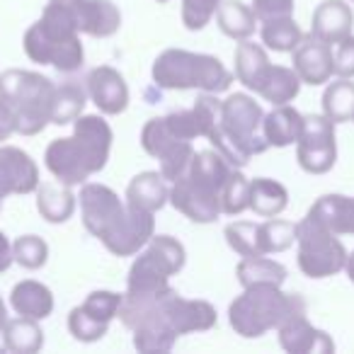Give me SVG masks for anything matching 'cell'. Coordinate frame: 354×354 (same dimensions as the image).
Here are the masks:
<instances>
[{"mask_svg":"<svg viewBox=\"0 0 354 354\" xmlns=\"http://www.w3.org/2000/svg\"><path fill=\"white\" fill-rule=\"evenodd\" d=\"M260 102L245 93L228 95L218 107V129L223 136V158L236 167H243L250 158L265 153L267 141L262 136Z\"/></svg>","mask_w":354,"mask_h":354,"instance_id":"9","label":"cell"},{"mask_svg":"<svg viewBox=\"0 0 354 354\" xmlns=\"http://www.w3.org/2000/svg\"><path fill=\"white\" fill-rule=\"evenodd\" d=\"M12 262H15V260H12V243L8 241L6 233L0 231V274L10 270Z\"/></svg>","mask_w":354,"mask_h":354,"instance_id":"43","label":"cell"},{"mask_svg":"<svg viewBox=\"0 0 354 354\" xmlns=\"http://www.w3.org/2000/svg\"><path fill=\"white\" fill-rule=\"evenodd\" d=\"M119 318L133 333V347L143 354L170 352L177 337L207 333L218 315L209 301L183 299L175 289L158 294H124Z\"/></svg>","mask_w":354,"mask_h":354,"instance_id":"1","label":"cell"},{"mask_svg":"<svg viewBox=\"0 0 354 354\" xmlns=\"http://www.w3.org/2000/svg\"><path fill=\"white\" fill-rule=\"evenodd\" d=\"M112 127L100 114H80L73 122V133L54 138L44 153V165L59 183L68 187L85 185L104 170L112 151Z\"/></svg>","mask_w":354,"mask_h":354,"instance_id":"3","label":"cell"},{"mask_svg":"<svg viewBox=\"0 0 354 354\" xmlns=\"http://www.w3.org/2000/svg\"><path fill=\"white\" fill-rule=\"evenodd\" d=\"M252 12L257 20H277V17H294L296 0H252Z\"/></svg>","mask_w":354,"mask_h":354,"instance_id":"40","label":"cell"},{"mask_svg":"<svg viewBox=\"0 0 354 354\" xmlns=\"http://www.w3.org/2000/svg\"><path fill=\"white\" fill-rule=\"evenodd\" d=\"M25 54L41 66H54L61 73H73L83 66L85 49L80 44V32L64 3L51 0L41 17L25 32Z\"/></svg>","mask_w":354,"mask_h":354,"instance_id":"5","label":"cell"},{"mask_svg":"<svg viewBox=\"0 0 354 354\" xmlns=\"http://www.w3.org/2000/svg\"><path fill=\"white\" fill-rule=\"evenodd\" d=\"M226 243L231 245L233 252L241 257H257L265 255L262 252V238H260V223L252 221H233L223 231Z\"/></svg>","mask_w":354,"mask_h":354,"instance_id":"35","label":"cell"},{"mask_svg":"<svg viewBox=\"0 0 354 354\" xmlns=\"http://www.w3.org/2000/svg\"><path fill=\"white\" fill-rule=\"evenodd\" d=\"M68 8L80 35L107 39L122 27V12L112 0H56Z\"/></svg>","mask_w":354,"mask_h":354,"instance_id":"15","label":"cell"},{"mask_svg":"<svg viewBox=\"0 0 354 354\" xmlns=\"http://www.w3.org/2000/svg\"><path fill=\"white\" fill-rule=\"evenodd\" d=\"M301 310H306V304L299 294H284L277 284H255L245 286L228 306V323L236 335L255 339Z\"/></svg>","mask_w":354,"mask_h":354,"instance_id":"6","label":"cell"},{"mask_svg":"<svg viewBox=\"0 0 354 354\" xmlns=\"http://www.w3.org/2000/svg\"><path fill=\"white\" fill-rule=\"evenodd\" d=\"M335 75L339 78H354V37L335 44Z\"/></svg>","mask_w":354,"mask_h":354,"instance_id":"41","label":"cell"},{"mask_svg":"<svg viewBox=\"0 0 354 354\" xmlns=\"http://www.w3.org/2000/svg\"><path fill=\"white\" fill-rule=\"evenodd\" d=\"M304 131V114L291 104H277L262 119V136L270 148H286L299 141Z\"/></svg>","mask_w":354,"mask_h":354,"instance_id":"22","label":"cell"},{"mask_svg":"<svg viewBox=\"0 0 354 354\" xmlns=\"http://www.w3.org/2000/svg\"><path fill=\"white\" fill-rule=\"evenodd\" d=\"M289 207V192L272 177L250 180V212L260 218H274Z\"/></svg>","mask_w":354,"mask_h":354,"instance_id":"29","label":"cell"},{"mask_svg":"<svg viewBox=\"0 0 354 354\" xmlns=\"http://www.w3.org/2000/svg\"><path fill=\"white\" fill-rule=\"evenodd\" d=\"M3 347L12 354H35L44 344V333L39 328V320L25 318H8L6 328H3Z\"/></svg>","mask_w":354,"mask_h":354,"instance_id":"30","label":"cell"},{"mask_svg":"<svg viewBox=\"0 0 354 354\" xmlns=\"http://www.w3.org/2000/svg\"><path fill=\"white\" fill-rule=\"evenodd\" d=\"M223 0H183V25L189 32H199L214 20Z\"/></svg>","mask_w":354,"mask_h":354,"instance_id":"39","label":"cell"},{"mask_svg":"<svg viewBox=\"0 0 354 354\" xmlns=\"http://www.w3.org/2000/svg\"><path fill=\"white\" fill-rule=\"evenodd\" d=\"M12 260L25 270H41L49 260V245L39 236H22L12 243Z\"/></svg>","mask_w":354,"mask_h":354,"instance_id":"38","label":"cell"},{"mask_svg":"<svg viewBox=\"0 0 354 354\" xmlns=\"http://www.w3.org/2000/svg\"><path fill=\"white\" fill-rule=\"evenodd\" d=\"M270 66H272V61H270V56H267L265 46L255 44V41H250V39H243L241 44H238L236 78H238V83H243L248 90L257 93V88H260L262 78L267 75Z\"/></svg>","mask_w":354,"mask_h":354,"instance_id":"27","label":"cell"},{"mask_svg":"<svg viewBox=\"0 0 354 354\" xmlns=\"http://www.w3.org/2000/svg\"><path fill=\"white\" fill-rule=\"evenodd\" d=\"M260 238H262V252L274 255V252L289 250L296 243V223L281 221V218H267L260 223Z\"/></svg>","mask_w":354,"mask_h":354,"instance_id":"36","label":"cell"},{"mask_svg":"<svg viewBox=\"0 0 354 354\" xmlns=\"http://www.w3.org/2000/svg\"><path fill=\"white\" fill-rule=\"evenodd\" d=\"M301 78L294 68H286V66H270L267 75L262 78L260 88H257L255 95H260L265 102L277 104H289L299 97L301 93Z\"/></svg>","mask_w":354,"mask_h":354,"instance_id":"28","label":"cell"},{"mask_svg":"<svg viewBox=\"0 0 354 354\" xmlns=\"http://www.w3.org/2000/svg\"><path fill=\"white\" fill-rule=\"evenodd\" d=\"M236 165L218 151H197L187 170L170 187V204L194 223H214L221 216L223 189Z\"/></svg>","mask_w":354,"mask_h":354,"instance_id":"4","label":"cell"},{"mask_svg":"<svg viewBox=\"0 0 354 354\" xmlns=\"http://www.w3.org/2000/svg\"><path fill=\"white\" fill-rule=\"evenodd\" d=\"M141 146L151 158L160 160V172L167 183H175L177 177L187 170L194 151L192 141H185L170 131L165 117H153L141 129Z\"/></svg>","mask_w":354,"mask_h":354,"instance_id":"12","label":"cell"},{"mask_svg":"<svg viewBox=\"0 0 354 354\" xmlns=\"http://www.w3.org/2000/svg\"><path fill=\"white\" fill-rule=\"evenodd\" d=\"M214 17H216L218 30L236 41L250 39L260 27V20L252 12V8L241 3V0H223Z\"/></svg>","mask_w":354,"mask_h":354,"instance_id":"26","label":"cell"},{"mask_svg":"<svg viewBox=\"0 0 354 354\" xmlns=\"http://www.w3.org/2000/svg\"><path fill=\"white\" fill-rule=\"evenodd\" d=\"M296 260L299 270L308 279H325L344 270L347 265V250L337 233H333L320 218L306 214L296 223Z\"/></svg>","mask_w":354,"mask_h":354,"instance_id":"11","label":"cell"},{"mask_svg":"<svg viewBox=\"0 0 354 354\" xmlns=\"http://www.w3.org/2000/svg\"><path fill=\"white\" fill-rule=\"evenodd\" d=\"M39 167L17 146L0 148V202L12 194H32L39 187Z\"/></svg>","mask_w":354,"mask_h":354,"instance_id":"16","label":"cell"},{"mask_svg":"<svg viewBox=\"0 0 354 354\" xmlns=\"http://www.w3.org/2000/svg\"><path fill=\"white\" fill-rule=\"evenodd\" d=\"M17 133V117H15V109L12 104L8 102L3 95H0V143L8 141V138Z\"/></svg>","mask_w":354,"mask_h":354,"instance_id":"42","label":"cell"},{"mask_svg":"<svg viewBox=\"0 0 354 354\" xmlns=\"http://www.w3.org/2000/svg\"><path fill=\"white\" fill-rule=\"evenodd\" d=\"M294 66L301 83L306 85H325L335 75V51L333 44L318 39L315 35H306L294 51Z\"/></svg>","mask_w":354,"mask_h":354,"instance_id":"17","label":"cell"},{"mask_svg":"<svg viewBox=\"0 0 354 354\" xmlns=\"http://www.w3.org/2000/svg\"><path fill=\"white\" fill-rule=\"evenodd\" d=\"M308 214L320 218L337 236H354V197L325 194L308 209Z\"/></svg>","mask_w":354,"mask_h":354,"instance_id":"25","label":"cell"},{"mask_svg":"<svg viewBox=\"0 0 354 354\" xmlns=\"http://www.w3.org/2000/svg\"><path fill=\"white\" fill-rule=\"evenodd\" d=\"M78 199L85 231L97 238L112 255H138V250L156 236L153 214L129 207L107 185L85 183Z\"/></svg>","mask_w":354,"mask_h":354,"instance_id":"2","label":"cell"},{"mask_svg":"<svg viewBox=\"0 0 354 354\" xmlns=\"http://www.w3.org/2000/svg\"><path fill=\"white\" fill-rule=\"evenodd\" d=\"M260 37L267 49L277 54H291L304 39V32L296 25L294 17H277V20L260 22Z\"/></svg>","mask_w":354,"mask_h":354,"instance_id":"32","label":"cell"},{"mask_svg":"<svg viewBox=\"0 0 354 354\" xmlns=\"http://www.w3.org/2000/svg\"><path fill=\"white\" fill-rule=\"evenodd\" d=\"M88 97L107 117H117L129 107V85L112 66H97L88 73Z\"/></svg>","mask_w":354,"mask_h":354,"instance_id":"18","label":"cell"},{"mask_svg":"<svg viewBox=\"0 0 354 354\" xmlns=\"http://www.w3.org/2000/svg\"><path fill=\"white\" fill-rule=\"evenodd\" d=\"M124 294L100 289L68 313V333L78 342H97L107 335L112 320L119 315Z\"/></svg>","mask_w":354,"mask_h":354,"instance_id":"14","label":"cell"},{"mask_svg":"<svg viewBox=\"0 0 354 354\" xmlns=\"http://www.w3.org/2000/svg\"><path fill=\"white\" fill-rule=\"evenodd\" d=\"M85 102H88V93H85L80 85H75V83L59 85V90H56V102H54V117H51V124L64 127V124L75 122V119L83 114Z\"/></svg>","mask_w":354,"mask_h":354,"instance_id":"34","label":"cell"},{"mask_svg":"<svg viewBox=\"0 0 354 354\" xmlns=\"http://www.w3.org/2000/svg\"><path fill=\"white\" fill-rule=\"evenodd\" d=\"M354 27V12L344 0H323L313 12L310 20V35L328 44L347 39Z\"/></svg>","mask_w":354,"mask_h":354,"instance_id":"20","label":"cell"},{"mask_svg":"<svg viewBox=\"0 0 354 354\" xmlns=\"http://www.w3.org/2000/svg\"><path fill=\"white\" fill-rule=\"evenodd\" d=\"M279 344L291 354H333L335 342L328 333L313 328L306 318V310L294 313L279 325Z\"/></svg>","mask_w":354,"mask_h":354,"instance_id":"19","label":"cell"},{"mask_svg":"<svg viewBox=\"0 0 354 354\" xmlns=\"http://www.w3.org/2000/svg\"><path fill=\"white\" fill-rule=\"evenodd\" d=\"M352 3H354V0H352Z\"/></svg>","mask_w":354,"mask_h":354,"instance_id":"48","label":"cell"},{"mask_svg":"<svg viewBox=\"0 0 354 354\" xmlns=\"http://www.w3.org/2000/svg\"><path fill=\"white\" fill-rule=\"evenodd\" d=\"M352 122H354V117H352Z\"/></svg>","mask_w":354,"mask_h":354,"instance_id":"47","label":"cell"},{"mask_svg":"<svg viewBox=\"0 0 354 354\" xmlns=\"http://www.w3.org/2000/svg\"><path fill=\"white\" fill-rule=\"evenodd\" d=\"M248 209H250V180L236 167L226 189H223L221 214H226V216H241Z\"/></svg>","mask_w":354,"mask_h":354,"instance_id":"37","label":"cell"},{"mask_svg":"<svg viewBox=\"0 0 354 354\" xmlns=\"http://www.w3.org/2000/svg\"><path fill=\"white\" fill-rule=\"evenodd\" d=\"M56 90L54 80L35 71L10 68L0 73V95L15 109L17 133L22 136H37L51 124Z\"/></svg>","mask_w":354,"mask_h":354,"instance_id":"8","label":"cell"},{"mask_svg":"<svg viewBox=\"0 0 354 354\" xmlns=\"http://www.w3.org/2000/svg\"><path fill=\"white\" fill-rule=\"evenodd\" d=\"M153 83L162 90H202V93H226L233 75L216 56L194 54L185 49H165L153 61Z\"/></svg>","mask_w":354,"mask_h":354,"instance_id":"7","label":"cell"},{"mask_svg":"<svg viewBox=\"0 0 354 354\" xmlns=\"http://www.w3.org/2000/svg\"><path fill=\"white\" fill-rule=\"evenodd\" d=\"M10 306L17 315L44 320L54 313V294H51L49 286L41 284V281L25 279V281H17V284L12 286Z\"/></svg>","mask_w":354,"mask_h":354,"instance_id":"23","label":"cell"},{"mask_svg":"<svg viewBox=\"0 0 354 354\" xmlns=\"http://www.w3.org/2000/svg\"><path fill=\"white\" fill-rule=\"evenodd\" d=\"M75 194L64 183H39L37 187V212L49 223H66L75 212Z\"/></svg>","mask_w":354,"mask_h":354,"instance_id":"24","label":"cell"},{"mask_svg":"<svg viewBox=\"0 0 354 354\" xmlns=\"http://www.w3.org/2000/svg\"><path fill=\"white\" fill-rule=\"evenodd\" d=\"M170 202V187L162 172H141L129 183L127 187V204L138 212L156 214Z\"/></svg>","mask_w":354,"mask_h":354,"instance_id":"21","label":"cell"},{"mask_svg":"<svg viewBox=\"0 0 354 354\" xmlns=\"http://www.w3.org/2000/svg\"><path fill=\"white\" fill-rule=\"evenodd\" d=\"M344 272H347L349 281L354 284V250H352V252H347V265H344Z\"/></svg>","mask_w":354,"mask_h":354,"instance_id":"44","label":"cell"},{"mask_svg":"<svg viewBox=\"0 0 354 354\" xmlns=\"http://www.w3.org/2000/svg\"><path fill=\"white\" fill-rule=\"evenodd\" d=\"M236 277H238V281H241L243 289H245V286H255V284L281 286L286 281V267L267 255L243 257L236 267Z\"/></svg>","mask_w":354,"mask_h":354,"instance_id":"31","label":"cell"},{"mask_svg":"<svg viewBox=\"0 0 354 354\" xmlns=\"http://www.w3.org/2000/svg\"><path fill=\"white\" fill-rule=\"evenodd\" d=\"M296 158L299 165L310 175H325L337 162V136L335 122L325 114H308L304 117V131L296 141Z\"/></svg>","mask_w":354,"mask_h":354,"instance_id":"13","label":"cell"},{"mask_svg":"<svg viewBox=\"0 0 354 354\" xmlns=\"http://www.w3.org/2000/svg\"><path fill=\"white\" fill-rule=\"evenodd\" d=\"M6 323H8V308H6V301H3V296H0V333H3Z\"/></svg>","mask_w":354,"mask_h":354,"instance_id":"45","label":"cell"},{"mask_svg":"<svg viewBox=\"0 0 354 354\" xmlns=\"http://www.w3.org/2000/svg\"><path fill=\"white\" fill-rule=\"evenodd\" d=\"M185 245L172 236H153L138 250L127 277V294H158L170 289V279L185 267Z\"/></svg>","mask_w":354,"mask_h":354,"instance_id":"10","label":"cell"},{"mask_svg":"<svg viewBox=\"0 0 354 354\" xmlns=\"http://www.w3.org/2000/svg\"><path fill=\"white\" fill-rule=\"evenodd\" d=\"M158 3H167V0H158Z\"/></svg>","mask_w":354,"mask_h":354,"instance_id":"46","label":"cell"},{"mask_svg":"<svg viewBox=\"0 0 354 354\" xmlns=\"http://www.w3.org/2000/svg\"><path fill=\"white\" fill-rule=\"evenodd\" d=\"M323 114L335 124L352 122L354 117V83L352 78H339L330 83L323 93Z\"/></svg>","mask_w":354,"mask_h":354,"instance_id":"33","label":"cell"}]
</instances>
